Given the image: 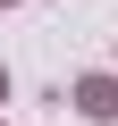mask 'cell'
I'll return each instance as SVG.
<instances>
[{"label": "cell", "mask_w": 118, "mask_h": 126, "mask_svg": "<svg viewBox=\"0 0 118 126\" xmlns=\"http://www.w3.org/2000/svg\"><path fill=\"white\" fill-rule=\"evenodd\" d=\"M76 101H84V118H118V84H110V76H84Z\"/></svg>", "instance_id": "obj_1"}]
</instances>
